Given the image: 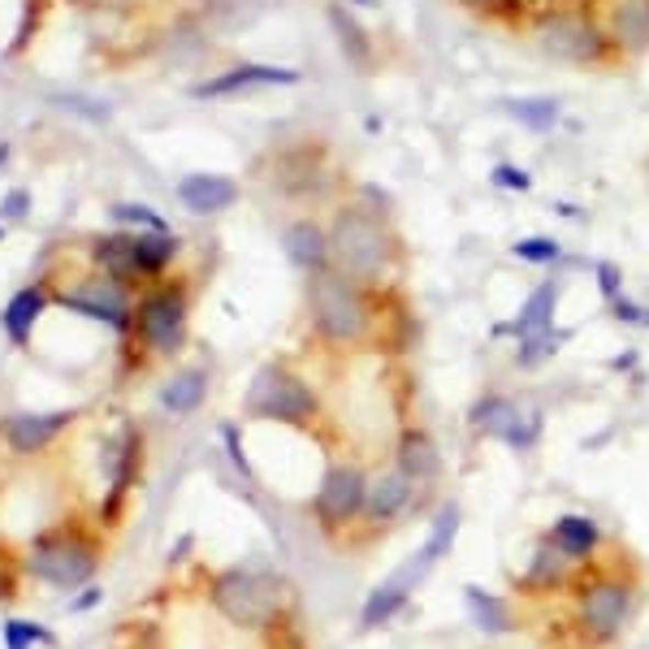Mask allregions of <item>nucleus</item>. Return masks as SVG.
Returning a JSON list of instances; mask_svg holds the SVG:
<instances>
[{
	"mask_svg": "<svg viewBox=\"0 0 649 649\" xmlns=\"http://www.w3.org/2000/svg\"><path fill=\"white\" fill-rule=\"evenodd\" d=\"M70 421H74V412H48V416H31V412H22V416L0 421V437H4L18 455H31V450L48 446V441L66 429Z\"/></svg>",
	"mask_w": 649,
	"mask_h": 649,
	"instance_id": "22",
	"label": "nucleus"
},
{
	"mask_svg": "<svg viewBox=\"0 0 649 649\" xmlns=\"http://www.w3.org/2000/svg\"><path fill=\"white\" fill-rule=\"evenodd\" d=\"M40 312H44V290L40 287L18 290V294L9 299V307H4V329H9V338H13V343H26L31 329H35V321H40Z\"/></svg>",
	"mask_w": 649,
	"mask_h": 649,
	"instance_id": "30",
	"label": "nucleus"
},
{
	"mask_svg": "<svg viewBox=\"0 0 649 649\" xmlns=\"http://www.w3.org/2000/svg\"><path fill=\"white\" fill-rule=\"evenodd\" d=\"M593 278H597V294H602L606 303H615V299L624 294V273H619L615 260H597V265H593Z\"/></svg>",
	"mask_w": 649,
	"mask_h": 649,
	"instance_id": "39",
	"label": "nucleus"
},
{
	"mask_svg": "<svg viewBox=\"0 0 649 649\" xmlns=\"http://www.w3.org/2000/svg\"><path fill=\"white\" fill-rule=\"evenodd\" d=\"M91 606H100V589H87V593L74 602L70 611H74V615H82V611H91Z\"/></svg>",
	"mask_w": 649,
	"mask_h": 649,
	"instance_id": "42",
	"label": "nucleus"
},
{
	"mask_svg": "<svg viewBox=\"0 0 649 649\" xmlns=\"http://www.w3.org/2000/svg\"><path fill=\"white\" fill-rule=\"evenodd\" d=\"M35 641L57 646V637L48 628H40V624H26V619H9L4 624V649H31Z\"/></svg>",
	"mask_w": 649,
	"mask_h": 649,
	"instance_id": "35",
	"label": "nucleus"
},
{
	"mask_svg": "<svg viewBox=\"0 0 649 649\" xmlns=\"http://www.w3.org/2000/svg\"><path fill=\"white\" fill-rule=\"evenodd\" d=\"M307 321H312V334L329 347H363L381 329L377 287H363L338 269L312 273L307 278Z\"/></svg>",
	"mask_w": 649,
	"mask_h": 649,
	"instance_id": "3",
	"label": "nucleus"
},
{
	"mask_svg": "<svg viewBox=\"0 0 649 649\" xmlns=\"http://www.w3.org/2000/svg\"><path fill=\"white\" fill-rule=\"evenodd\" d=\"M0 234H4V230H0Z\"/></svg>",
	"mask_w": 649,
	"mask_h": 649,
	"instance_id": "47",
	"label": "nucleus"
},
{
	"mask_svg": "<svg viewBox=\"0 0 649 649\" xmlns=\"http://www.w3.org/2000/svg\"><path fill=\"white\" fill-rule=\"evenodd\" d=\"M178 200L182 209L195 216H216L238 204V182L225 174H187L178 182Z\"/></svg>",
	"mask_w": 649,
	"mask_h": 649,
	"instance_id": "20",
	"label": "nucleus"
},
{
	"mask_svg": "<svg viewBox=\"0 0 649 649\" xmlns=\"http://www.w3.org/2000/svg\"><path fill=\"white\" fill-rule=\"evenodd\" d=\"M416 481H407L403 472H381V477H372L368 481V499H363V524L368 528H390L399 515H407L412 503H416Z\"/></svg>",
	"mask_w": 649,
	"mask_h": 649,
	"instance_id": "13",
	"label": "nucleus"
},
{
	"mask_svg": "<svg viewBox=\"0 0 649 649\" xmlns=\"http://www.w3.org/2000/svg\"><path fill=\"white\" fill-rule=\"evenodd\" d=\"M96 572V550L78 537H61V533H44L31 546V577L48 580L57 589H74Z\"/></svg>",
	"mask_w": 649,
	"mask_h": 649,
	"instance_id": "9",
	"label": "nucleus"
},
{
	"mask_svg": "<svg viewBox=\"0 0 649 649\" xmlns=\"http://www.w3.org/2000/svg\"><path fill=\"white\" fill-rule=\"evenodd\" d=\"M463 606H468V619L477 624V633H485V637H506L515 628L511 606L481 584H463Z\"/></svg>",
	"mask_w": 649,
	"mask_h": 649,
	"instance_id": "23",
	"label": "nucleus"
},
{
	"mask_svg": "<svg viewBox=\"0 0 649 649\" xmlns=\"http://www.w3.org/2000/svg\"><path fill=\"white\" fill-rule=\"evenodd\" d=\"M646 174H649V165H646Z\"/></svg>",
	"mask_w": 649,
	"mask_h": 649,
	"instance_id": "46",
	"label": "nucleus"
},
{
	"mask_svg": "<svg viewBox=\"0 0 649 649\" xmlns=\"http://www.w3.org/2000/svg\"><path fill=\"white\" fill-rule=\"evenodd\" d=\"M641 325H646V329H649V307H646V321H641Z\"/></svg>",
	"mask_w": 649,
	"mask_h": 649,
	"instance_id": "45",
	"label": "nucleus"
},
{
	"mask_svg": "<svg viewBox=\"0 0 649 649\" xmlns=\"http://www.w3.org/2000/svg\"><path fill=\"white\" fill-rule=\"evenodd\" d=\"M394 472H403L416 485H429V481L441 477V450H437L433 433L416 429V425L399 429V437H394Z\"/></svg>",
	"mask_w": 649,
	"mask_h": 649,
	"instance_id": "18",
	"label": "nucleus"
},
{
	"mask_svg": "<svg viewBox=\"0 0 649 649\" xmlns=\"http://www.w3.org/2000/svg\"><path fill=\"white\" fill-rule=\"evenodd\" d=\"M187 325H191V312H187V290L169 287L147 294L139 303V316H135V329L156 356H178L182 343H187Z\"/></svg>",
	"mask_w": 649,
	"mask_h": 649,
	"instance_id": "8",
	"label": "nucleus"
},
{
	"mask_svg": "<svg viewBox=\"0 0 649 649\" xmlns=\"http://www.w3.org/2000/svg\"><path fill=\"white\" fill-rule=\"evenodd\" d=\"M568 343V334L555 325V329H541V334H528L515 343V368L519 372H537L541 363H550L559 356V347Z\"/></svg>",
	"mask_w": 649,
	"mask_h": 649,
	"instance_id": "31",
	"label": "nucleus"
},
{
	"mask_svg": "<svg viewBox=\"0 0 649 649\" xmlns=\"http://www.w3.org/2000/svg\"><path fill=\"white\" fill-rule=\"evenodd\" d=\"M299 70L290 66H234V70L204 78L191 87L195 100H221V96H243V91H260V87H294Z\"/></svg>",
	"mask_w": 649,
	"mask_h": 649,
	"instance_id": "11",
	"label": "nucleus"
},
{
	"mask_svg": "<svg viewBox=\"0 0 649 649\" xmlns=\"http://www.w3.org/2000/svg\"><path fill=\"white\" fill-rule=\"evenodd\" d=\"M329 260L338 273L363 287H381L403 265V238L390 213H377L363 200H347L329 216Z\"/></svg>",
	"mask_w": 649,
	"mask_h": 649,
	"instance_id": "1",
	"label": "nucleus"
},
{
	"mask_svg": "<svg viewBox=\"0 0 649 649\" xmlns=\"http://www.w3.org/2000/svg\"><path fill=\"white\" fill-rule=\"evenodd\" d=\"M577 572H580L577 563L568 555H559L550 546V537H541L537 550H533V559H528V568H524V577H519V584L533 589V593H559V589H568L577 580Z\"/></svg>",
	"mask_w": 649,
	"mask_h": 649,
	"instance_id": "21",
	"label": "nucleus"
},
{
	"mask_svg": "<svg viewBox=\"0 0 649 649\" xmlns=\"http://www.w3.org/2000/svg\"><path fill=\"white\" fill-rule=\"evenodd\" d=\"M363 499H368V472L360 463H334L321 490L312 494V515L329 537H338L347 524H356L363 515Z\"/></svg>",
	"mask_w": 649,
	"mask_h": 649,
	"instance_id": "7",
	"label": "nucleus"
},
{
	"mask_svg": "<svg viewBox=\"0 0 649 649\" xmlns=\"http://www.w3.org/2000/svg\"><path fill=\"white\" fill-rule=\"evenodd\" d=\"M209 399V372L204 368H182L160 385V407L174 416H191Z\"/></svg>",
	"mask_w": 649,
	"mask_h": 649,
	"instance_id": "26",
	"label": "nucleus"
},
{
	"mask_svg": "<svg viewBox=\"0 0 649 649\" xmlns=\"http://www.w3.org/2000/svg\"><path fill=\"white\" fill-rule=\"evenodd\" d=\"M490 187L511 191V195H528V191H533V174L519 169V165H511V160H499V165L490 169Z\"/></svg>",
	"mask_w": 649,
	"mask_h": 649,
	"instance_id": "36",
	"label": "nucleus"
},
{
	"mask_svg": "<svg viewBox=\"0 0 649 649\" xmlns=\"http://www.w3.org/2000/svg\"><path fill=\"white\" fill-rule=\"evenodd\" d=\"M606 307H611L615 325H641V321H646V303H637V299H628V294H619V299L606 303Z\"/></svg>",
	"mask_w": 649,
	"mask_h": 649,
	"instance_id": "40",
	"label": "nucleus"
},
{
	"mask_svg": "<svg viewBox=\"0 0 649 649\" xmlns=\"http://www.w3.org/2000/svg\"><path fill=\"white\" fill-rule=\"evenodd\" d=\"M351 4H360V9H368V4H377V0H351Z\"/></svg>",
	"mask_w": 649,
	"mask_h": 649,
	"instance_id": "44",
	"label": "nucleus"
},
{
	"mask_svg": "<svg viewBox=\"0 0 649 649\" xmlns=\"http://www.w3.org/2000/svg\"><path fill=\"white\" fill-rule=\"evenodd\" d=\"M282 251H287L290 265L303 269L307 278L334 269V260H329V225H321L312 216H299L282 230Z\"/></svg>",
	"mask_w": 649,
	"mask_h": 649,
	"instance_id": "15",
	"label": "nucleus"
},
{
	"mask_svg": "<svg viewBox=\"0 0 649 649\" xmlns=\"http://www.w3.org/2000/svg\"><path fill=\"white\" fill-rule=\"evenodd\" d=\"M243 407L256 421H278V425H294V429H307L321 416L316 390L303 377H294L290 368H282V363H265L251 377V385L243 394Z\"/></svg>",
	"mask_w": 649,
	"mask_h": 649,
	"instance_id": "6",
	"label": "nucleus"
},
{
	"mask_svg": "<svg viewBox=\"0 0 649 649\" xmlns=\"http://www.w3.org/2000/svg\"><path fill=\"white\" fill-rule=\"evenodd\" d=\"M524 407L511 399V394H499V390H490V394H481L472 407H468V425L477 433H490V437H499L503 441V433L515 425V416H519Z\"/></svg>",
	"mask_w": 649,
	"mask_h": 649,
	"instance_id": "28",
	"label": "nucleus"
},
{
	"mask_svg": "<svg viewBox=\"0 0 649 649\" xmlns=\"http://www.w3.org/2000/svg\"><path fill=\"white\" fill-rule=\"evenodd\" d=\"M221 441H225V455H230L234 472H238V477H247V481H256L251 459H247V450H243V429H238L234 421H225V425H221Z\"/></svg>",
	"mask_w": 649,
	"mask_h": 649,
	"instance_id": "37",
	"label": "nucleus"
},
{
	"mask_svg": "<svg viewBox=\"0 0 649 649\" xmlns=\"http://www.w3.org/2000/svg\"><path fill=\"white\" fill-rule=\"evenodd\" d=\"M91 256L109 278H126L135 269V238L131 234H104V238H96Z\"/></svg>",
	"mask_w": 649,
	"mask_h": 649,
	"instance_id": "32",
	"label": "nucleus"
},
{
	"mask_svg": "<svg viewBox=\"0 0 649 649\" xmlns=\"http://www.w3.org/2000/svg\"><path fill=\"white\" fill-rule=\"evenodd\" d=\"M325 18H329V31H334L343 57H347L356 70H368V66H372V35L356 22V13H351L347 4H329Z\"/></svg>",
	"mask_w": 649,
	"mask_h": 649,
	"instance_id": "25",
	"label": "nucleus"
},
{
	"mask_svg": "<svg viewBox=\"0 0 649 649\" xmlns=\"http://www.w3.org/2000/svg\"><path fill=\"white\" fill-rule=\"evenodd\" d=\"M541 433H546V416H541L537 407H528V412L515 416V425L503 433V441L511 450H533V446L541 441Z\"/></svg>",
	"mask_w": 649,
	"mask_h": 649,
	"instance_id": "34",
	"label": "nucleus"
},
{
	"mask_svg": "<svg viewBox=\"0 0 649 649\" xmlns=\"http://www.w3.org/2000/svg\"><path fill=\"white\" fill-rule=\"evenodd\" d=\"M637 360H641L637 351H619V356L611 360V368H615V372H633V368H637Z\"/></svg>",
	"mask_w": 649,
	"mask_h": 649,
	"instance_id": "43",
	"label": "nucleus"
},
{
	"mask_svg": "<svg viewBox=\"0 0 649 649\" xmlns=\"http://www.w3.org/2000/svg\"><path fill=\"white\" fill-rule=\"evenodd\" d=\"M602 26L624 57H646L649 53V0H606L602 9Z\"/></svg>",
	"mask_w": 649,
	"mask_h": 649,
	"instance_id": "10",
	"label": "nucleus"
},
{
	"mask_svg": "<svg viewBox=\"0 0 649 649\" xmlns=\"http://www.w3.org/2000/svg\"><path fill=\"white\" fill-rule=\"evenodd\" d=\"M178 256V238L174 230H147V234H135V269L139 273H165Z\"/></svg>",
	"mask_w": 649,
	"mask_h": 649,
	"instance_id": "29",
	"label": "nucleus"
},
{
	"mask_svg": "<svg viewBox=\"0 0 649 649\" xmlns=\"http://www.w3.org/2000/svg\"><path fill=\"white\" fill-rule=\"evenodd\" d=\"M559 299H563V287H559V278H546V282H537V287L528 290V299H524V307L511 316V321H499L494 329H490V338H528V334H541V329H555V312H559Z\"/></svg>",
	"mask_w": 649,
	"mask_h": 649,
	"instance_id": "12",
	"label": "nucleus"
},
{
	"mask_svg": "<svg viewBox=\"0 0 649 649\" xmlns=\"http://www.w3.org/2000/svg\"><path fill=\"white\" fill-rule=\"evenodd\" d=\"M511 256L524 265H537V269H555V265H563V243L550 234H528V238L511 243Z\"/></svg>",
	"mask_w": 649,
	"mask_h": 649,
	"instance_id": "33",
	"label": "nucleus"
},
{
	"mask_svg": "<svg viewBox=\"0 0 649 649\" xmlns=\"http://www.w3.org/2000/svg\"><path fill=\"white\" fill-rule=\"evenodd\" d=\"M273 182L282 195H316L325 191V156L316 147H287L273 160Z\"/></svg>",
	"mask_w": 649,
	"mask_h": 649,
	"instance_id": "17",
	"label": "nucleus"
},
{
	"mask_svg": "<svg viewBox=\"0 0 649 649\" xmlns=\"http://www.w3.org/2000/svg\"><path fill=\"white\" fill-rule=\"evenodd\" d=\"M459 524H463V511H459V503H441V511L433 515L429 524V537H425V546L412 555L425 572H429L437 559H446L450 550H455V537H459Z\"/></svg>",
	"mask_w": 649,
	"mask_h": 649,
	"instance_id": "27",
	"label": "nucleus"
},
{
	"mask_svg": "<svg viewBox=\"0 0 649 649\" xmlns=\"http://www.w3.org/2000/svg\"><path fill=\"white\" fill-rule=\"evenodd\" d=\"M577 589V611H572V633L580 637V646L606 649L615 646L641 602V584L628 572H593V577L572 580Z\"/></svg>",
	"mask_w": 649,
	"mask_h": 649,
	"instance_id": "4",
	"label": "nucleus"
},
{
	"mask_svg": "<svg viewBox=\"0 0 649 649\" xmlns=\"http://www.w3.org/2000/svg\"><path fill=\"white\" fill-rule=\"evenodd\" d=\"M209 602L216 615H225L234 628H273L287 606V584L278 572H251V568H225L213 577Z\"/></svg>",
	"mask_w": 649,
	"mask_h": 649,
	"instance_id": "5",
	"label": "nucleus"
},
{
	"mask_svg": "<svg viewBox=\"0 0 649 649\" xmlns=\"http://www.w3.org/2000/svg\"><path fill=\"white\" fill-rule=\"evenodd\" d=\"M31 209V195L26 191H13V195H4V216H22Z\"/></svg>",
	"mask_w": 649,
	"mask_h": 649,
	"instance_id": "41",
	"label": "nucleus"
},
{
	"mask_svg": "<svg viewBox=\"0 0 649 649\" xmlns=\"http://www.w3.org/2000/svg\"><path fill=\"white\" fill-rule=\"evenodd\" d=\"M109 216L113 221H126V225H144V230H169V221L156 213V209H147V204H113Z\"/></svg>",
	"mask_w": 649,
	"mask_h": 649,
	"instance_id": "38",
	"label": "nucleus"
},
{
	"mask_svg": "<svg viewBox=\"0 0 649 649\" xmlns=\"http://www.w3.org/2000/svg\"><path fill=\"white\" fill-rule=\"evenodd\" d=\"M550 546L559 550V555H568L572 563H593V555L606 546V533H602V524L593 519V515H580V511H568V515H559L555 524H550Z\"/></svg>",
	"mask_w": 649,
	"mask_h": 649,
	"instance_id": "19",
	"label": "nucleus"
},
{
	"mask_svg": "<svg viewBox=\"0 0 649 649\" xmlns=\"http://www.w3.org/2000/svg\"><path fill=\"white\" fill-rule=\"evenodd\" d=\"M506 118L533 135H550L563 122V104L555 96H506L503 100Z\"/></svg>",
	"mask_w": 649,
	"mask_h": 649,
	"instance_id": "24",
	"label": "nucleus"
},
{
	"mask_svg": "<svg viewBox=\"0 0 649 649\" xmlns=\"http://www.w3.org/2000/svg\"><path fill=\"white\" fill-rule=\"evenodd\" d=\"M524 35L546 61H559V66H580V70L619 66V53L602 26V13L589 4H541L533 9Z\"/></svg>",
	"mask_w": 649,
	"mask_h": 649,
	"instance_id": "2",
	"label": "nucleus"
},
{
	"mask_svg": "<svg viewBox=\"0 0 649 649\" xmlns=\"http://www.w3.org/2000/svg\"><path fill=\"white\" fill-rule=\"evenodd\" d=\"M425 577V568L412 559V563H403V572H394L390 580H381L368 597H363L360 606V628L363 633H372V628H381V624H390L407 602H412V589H416V580Z\"/></svg>",
	"mask_w": 649,
	"mask_h": 649,
	"instance_id": "14",
	"label": "nucleus"
},
{
	"mask_svg": "<svg viewBox=\"0 0 649 649\" xmlns=\"http://www.w3.org/2000/svg\"><path fill=\"white\" fill-rule=\"evenodd\" d=\"M70 307H78L82 316H96L104 325H113L118 334L131 329V307H126V290L118 278H91L82 287H74V294L66 299Z\"/></svg>",
	"mask_w": 649,
	"mask_h": 649,
	"instance_id": "16",
	"label": "nucleus"
}]
</instances>
